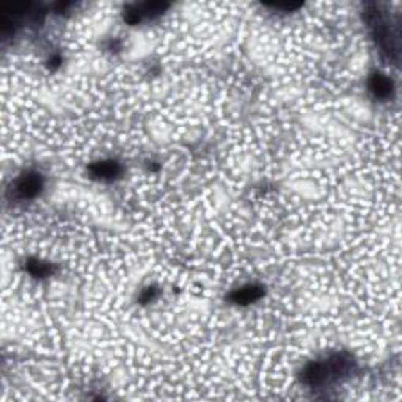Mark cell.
<instances>
[{"instance_id":"obj_1","label":"cell","mask_w":402,"mask_h":402,"mask_svg":"<svg viewBox=\"0 0 402 402\" xmlns=\"http://www.w3.org/2000/svg\"><path fill=\"white\" fill-rule=\"evenodd\" d=\"M353 368H356V362L349 353H332V356L315 360L303 368L302 384L313 390L332 387L349 377L353 372Z\"/></svg>"},{"instance_id":"obj_2","label":"cell","mask_w":402,"mask_h":402,"mask_svg":"<svg viewBox=\"0 0 402 402\" xmlns=\"http://www.w3.org/2000/svg\"><path fill=\"white\" fill-rule=\"evenodd\" d=\"M365 15L382 56H385L388 60H396L399 54L398 33L393 29L391 20L388 19L387 13L379 5H371Z\"/></svg>"},{"instance_id":"obj_3","label":"cell","mask_w":402,"mask_h":402,"mask_svg":"<svg viewBox=\"0 0 402 402\" xmlns=\"http://www.w3.org/2000/svg\"><path fill=\"white\" fill-rule=\"evenodd\" d=\"M44 180L38 172H25L11 182L8 189V195L11 200L16 201H29L37 199L43 192Z\"/></svg>"},{"instance_id":"obj_4","label":"cell","mask_w":402,"mask_h":402,"mask_svg":"<svg viewBox=\"0 0 402 402\" xmlns=\"http://www.w3.org/2000/svg\"><path fill=\"white\" fill-rule=\"evenodd\" d=\"M167 8H168V5L162 4V2L137 4V5L129 6L125 13V19L129 24H139V23H143V20L153 19L156 16L162 15V13Z\"/></svg>"},{"instance_id":"obj_5","label":"cell","mask_w":402,"mask_h":402,"mask_svg":"<svg viewBox=\"0 0 402 402\" xmlns=\"http://www.w3.org/2000/svg\"><path fill=\"white\" fill-rule=\"evenodd\" d=\"M88 173L92 175V178L99 180V181H115L118 180L121 173H123V167L121 163L117 161H99L92 163L88 167Z\"/></svg>"},{"instance_id":"obj_6","label":"cell","mask_w":402,"mask_h":402,"mask_svg":"<svg viewBox=\"0 0 402 402\" xmlns=\"http://www.w3.org/2000/svg\"><path fill=\"white\" fill-rule=\"evenodd\" d=\"M368 90L379 101H388L394 93L393 80L384 73H374L368 80Z\"/></svg>"},{"instance_id":"obj_7","label":"cell","mask_w":402,"mask_h":402,"mask_svg":"<svg viewBox=\"0 0 402 402\" xmlns=\"http://www.w3.org/2000/svg\"><path fill=\"white\" fill-rule=\"evenodd\" d=\"M264 296V289L260 284H245L234 289L230 294V301L236 305H250Z\"/></svg>"},{"instance_id":"obj_8","label":"cell","mask_w":402,"mask_h":402,"mask_svg":"<svg viewBox=\"0 0 402 402\" xmlns=\"http://www.w3.org/2000/svg\"><path fill=\"white\" fill-rule=\"evenodd\" d=\"M27 270H29V274L33 277L43 278V277L52 274V265L39 261V260H30L29 263H27Z\"/></svg>"}]
</instances>
